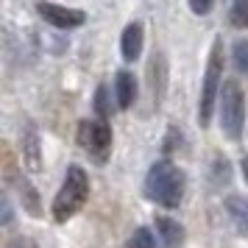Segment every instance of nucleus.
<instances>
[{
  "label": "nucleus",
  "instance_id": "obj_1",
  "mask_svg": "<svg viewBox=\"0 0 248 248\" xmlns=\"http://www.w3.org/2000/svg\"><path fill=\"white\" fill-rule=\"evenodd\" d=\"M184 187H187V176L184 170L176 168L170 159H159L148 168L145 176V198L159 203L165 209H176L184 198Z\"/></svg>",
  "mask_w": 248,
  "mask_h": 248
},
{
  "label": "nucleus",
  "instance_id": "obj_2",
  "mask_svg": "<svg viewBox=\"0 0 248 248\" xmlns=\"http://www.w3.org/2000/svg\"><path fill=\"white\" fill-rule=\"evenodd\" d=\"M87 198H90V179H87V173L78 165H70L67 176H64V184H62V190L53 198V220L56 223H67L73 215L81 212V206L87 203Z\"/></svg>",
  "mask_w": 248,
  "mask_h": 248
},
{
  "label": "nucleus",
  "instance_id": "obj_3",
  "mask_svg": "<svg viewBox=\"0 0 248 248\" xmlns=\"http://www.w3.org/2000/svg\"><path fill=\"white\" fill-rule=\"evenodd\" d=\"M220 73H223V42L217 36L212 42V50H209V62H206V73H203V84H201V101H198V123L203 128L212 120L215 101H217V92H220Z\"/></svg>",
  "mask_w": 248,
  "mask_h": 248
},
{
  "label": "nucleus",
  "instance_id": "obj_4",
  "mask_svg": "<svg viewBox=\"0 0 248 248\" xmlns=\"http://www.w3.org/2000/svg\"><path fill=\"white\" fill-rule=\"evenodd\" d=\"M246 125V98L237 81H223L220 87V128L229 140H240Z\"/></svg>",
  "mask_w": 248,
  "mask_h": 248
},
{
  "label": "nucleus",
  "instance_id": "obj_5",
  "mask_svg": "<svg viewBox=\"0 0 248 248\" xmlns=\"http://www.w3.org/2000/svg\"><path fill=\"white\" fill-rule=\"evenodd\" d=\"M78 145L90 154L98 165L109 162L112 154V125L106 120H81L78 125Z\"/></svg>",
  "mask_w": 248,
  "mask_h": 248
},
{
  "label": "nucleus",
  "instance_id": "obj_6",
  "mask_svg": "<svg viewBox=\"0 0 248 248\" xmlns=\"http://www.w3.org/2000/svg\"><path fill=\"white\" fill-rule=\"evenodd\" d=\"M36 14H39L47 25H53V28H67V31L84 25V20H87L84 12L59 6V3H50V0H39V3H36Z\"/></svg>",
  "mask_w": 248,
  "mask_h": 248
},
{
  "label": "nucleus",
  "instance_id": "obj_7",
  "mask_svg": "<svg viewBox=\"0 0 248 248\" xmlns=\"http://www.w3.org/2000/svg\"><path fill=\"white\" fill-rule=\"evenodd\" d=\"M20 148H23L25 168L31 170V173H39V170H42V151H39V134H36V125L34 123H25L23 125Z\"/></svg>",
  "mask_w": 248,
  "mask_h": 248
},
{
  "label": "nucleus",
  "instance_id": "obj_8",
  "mask_svg": "<svg viewBox=\"0 0 248 248\" xmlns=\"http://www.w3.org/2000/svg\"><path fill=\"white\" fill-rule=\"evenodd\" d=\"M142 45H145V28H142V23H128L123 36H120V53H123V59L125 62H137L140 53H142Z\"/></svg>",
  "mask_w": 248,
  "mask_h": 248
},
{
  "label": "nucleus",
  "instance_id": "obj_9",
  "mask_svg": "<svg viewBox=\"0 0 248 248\" xmlns=\"http://www.w3.org/2000/svg\"><path fill=\"white\" fill-rule=\"evenodd\" d=\"M114 101L120 109H131L137 101V81L128 70H120L114 76Z\"/></svg>",
  "mask_w": 248,
  "mask_h": 248
},
{
  "label": "nucleus",
  "instance_id": "obj_10",
  "mask_svg": "<svg viewBox=\"0 0 248 248\" xmlns=\"http://www.w3.org/2000/svg\"><path fill=\"white\" fill-rule=\"evenodd\" d=\"M156 232L162 237V246L165 248H181L184 246V229L179 220H173L168 215H159L156 217Z\"/></svg>",
  "mask_w": 248,
  "mask_h": 248
},
{
  "label": "nucleus",
  "instance_id": "obj_11",
  "mask_svg": "<svg viewBox=\"0 0 248 248\" xmlns=\"http://www.w3.org/2000/svg\"><path fill=\"white\" fill-rule=\"evenodd\" d=\"M226 212H229V220L234 223L237 234L248 237V201L246 198L229 195V198H226Z\"/></svg>",
  "mask_w": 248,
  "mask_h": 248
},
{
  "label": "nucleus",
  "instance_id": "obj_12",
  "mask_svg": "<svg viewBox=\"0 0 248 248\" xmlns=\"http://www.w3.org/2000/svg\"><path fill=\"white\" fill-rule=\"evenodd\" d=\"M165 84H168V62H165L162 53H156V56L151 59V87H154L156 103L165 98Z\"/></svg>",
  "mask_w": 248,
  "mask_h": 248
},
{
  "label": "nucleus",
  "instance_id": "obj_13",
  "mask_svg": "<svg viewBox=\"0 0 248 248\" xmlns=\"http://www.w3.org/2000/svg\"><path fill=\"white\" fill-rule=\"evenodd\" d=\"M20 198H23L25 203V212L31 215V217H39L42 215V206H39V195H36V190L28 184V179H20Z\"/></svg>",
  "mask_w": 248,
  "mask_h": 248
},
{
  "label": "nucleus",
  "instance_id": "obj_14",
  "mask_svg": "<svg viewBox=\"0 0 248 248\" xmlns=\"http://www.w3.org/2000/svg\"><path fill=\"white\" fill-rule=\"evenodd\" d=\"M232 59H234L237 73L248 76V39H237L234 47H232Z\"/></svg>",
  "mask_w": 248,
  "mask_h": 248
},
{
  "label": "nucleus",
  "instance_id": "obj_15",
  "mask_svg": "<svg viewBox=\"0 0 248 248\" xmlns=\"http://www.w3.org/2000/svg\"><path fill=\"white\" fill-rule=\"evenodd\" d=\"M128 248H156V240L145 226H140V229H134V234L128 240Z\"/></svg>",
  "mask_w": 248,
  "mask_h": 248
},
{
  "label": "nucleus",
  "instance_id": "obj_16",
  "mask_svg": "<svg viewBox=\"0 0 248 248\" xmlns=\"http://www.w3.org/2000/svg\"><path fill=\"white\" fill-rule=\"evenodd\" d=\"M232 25H234V28H246L248 25V3L246 0H234V9H232Z\"/></svg>",
  "mask_w": 248,
  "mask_h": 248
},
{
  "label": "nucleus",
  "instance_id": "obj_17",
  "mask_svg": "<svg viewBox=\"0 0 248 248\" xmlns=\"http://www.w3.org/2000/svg\"><path fill=\"white\" fill-rule=\"evenodd\" d=\"M106 98H109V90L106 87H98V92H95V112H98V117L101 120H106L109 117V106H106Z\"/></svg>",
  "mask_w": 248,
  "mask_h": 248
},
{
  "label": "nucleus",
  "instance_id": "obj_18",
  "mask_svg": "<svg viewBox=\"0 0 248 248\" xmlns=\"http://www.w3.org/2000/svg\"><path fill=\"white\" fill-rule=\"evenodd\" d=\"M190 3L192 14H198V17H203V14L212 12V0H187Z\"/></svg>",
  "mask_w": 248,
  "mask_h": 248
},
{
  "label": "nucleus",
  "instance_id": "obj_19",
  "mask_svg": "<svg viewBox=\"0 0 248 248\" xmlns=\"http://www.w3.org/2000/svg\"><path fill=\"white\" fill-rule=\"evenodd\" d=\"M9 248H36V243L31 237H14L12 243H9Z\"/></svg>",
  "mask_w": 248,
  "mask_h": 248
},
{
  "label": "nucleus",
  "instance_id": "obj_20",
  "mask_svg": "<svg viewBox=\"0 0 248 248\" xmlns=\"http://www.w3.org/2000/svg\"><path fill=\"white\" fill-rule=\"evenodd\" d=\"M9 223H12V203L3 198V226H9Z\"/></svg>",
  "mask_w": 248,
  "mask_h": 248
},
{
  "label": "nucleus",
  "instance_id": "obj_21",
  "mask_svg": "<svg viewBox=\"0 0 248 248\" xmlns=\"http://www.w3.org/2000/svg\"><path fill=\"white\" fill-rule=\"evenodd\" d=\"M243 173H246V181H248V156L243 159Z\"/></svg>",
  "mask_w": 248,
  "mask_h": 248
}]
</instances>
